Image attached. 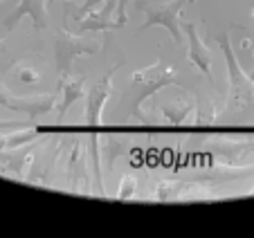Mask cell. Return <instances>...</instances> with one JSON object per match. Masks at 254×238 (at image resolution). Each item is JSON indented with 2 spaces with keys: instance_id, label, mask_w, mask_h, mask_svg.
Returning <instances> with one entry per match:
<instances>
[{
  "instance_id": "13",
  "label": "cell",
  "mask_w": 254,
  "mask_h": 238,
  "mask_svg": "<svg viewBox=\"0 0 254 238\" xmlns=\"http://www.w3.org/2000/svg\"><path fill=\"white\" fill-rule=\"evenodd\" d=\"M106 2H117V0H86V2H83V5L79 7L77 11H74V23H79L83 16H88L90 11L99 9L101 5H106Z\"/></svg>"
},
{
  "instance_id": "14",
  "label": "cell",
  "mask_w": 254,
  "mask_h": 238,
  "mask_svg": "<svg viewBox=\"0 0 254 238\" xmlns=\"http://www.w3.org/2000/svg\"><path fill=\"white\" fill-rule=\"evenodd\" d=\"M14 63H16V57L11 54L9 45L0 41V74H5V72L9 70V67L14 65Z\"/></svg>"
},
{
  "instance_id": "8",
  "label": "cell",
  "mask_w": 254,
  "mask_h": 238,
  "mask_svg": "<svg viewBox=\"0 0 254 238\" xmlns=\"http://www.w3.org/2000/svg\"><path fill=\"white\" fill-rule=\"evenodd\" d=\"M180 27H183V32L187 34V43H189L187 59H189V63H191L196 70H200L209 81H214V76H211V52H209V48L202 43L196 23H180Z\"/></svg>"
},
{
  "instance_id": "19",
  "label": "cell",
  "mask_w": 254,
  "mask_h": 238,
  "mask_svg": "<svg viewBox=\"0 0 254 238\" xmlns=\"http://www.w3.org/2000/svg\"><path fill=\"white\" fill-rule=\"evenodd\" d=\"M250 76H252V79H254V70H252V74H250Z\"/></svg>"
},
{
  "instance_id": "15",
  "label": "cell",
  "mask_w": 254,
  "mask_h": 238,
  "mask_svg": "<svg viewBox=\"0 0 254 238\" xmlns=\"http://www.w3.org/2000/svg\"><path fill=\"white\" fill-rule=\"evenodd\" d=\"M18 79H20L23 83H29V86H34V83L41 81V74H39L36 70H32V67L20 65V67H18Z\"/></svg>"
},
{
  "instance_id": "1",
  "label": "cell",
  "mask_w": 254,
  "mask_h": 238,
  "mask_svg": "<svg viewBox=\"0 0 254 238\" xmlns=\"http://www.w3.org/2000/svg\"><path fill=\"white\" fill-rule=\"evenodd\" d=\"M169 86L183 88V81L178 79V72L171 63L164 61V59H158L151 67H142V70L133 72L126 90L122 92L120 108L126 110L130 117H135L137 121L144 124V121H146L144 110H142L144 101L151 99L155 92L164 90V88H169Z\"/></svg>"
},
{
  "instance_id": "2",
  "label": "cell",
  "mask_w": 254,
  "mask_h": 238,
  "mask_svg": "<svg viewBox=\"0 0 254 238\" xmlns=\"http://www.w3.org/2000/svg\"><path fill=\"white\" fill-rule=\"evenodd\" d=\"M218 43H221L223 57H225L227 81H230V90H227V101H225L223 113L239 115V113L254 110V79L250 74H245L241 63L236 61V54L230 43V34H223Z\"/></svg>"
},
{
  "instance_id": "12",
  "label": "cell",
  "mask_w": 254,
  "mask_h": 238,
  "mask_svg": "<svg viewBox=\"0 0 254 238\" xmlns=\"http://www.w3.org/2000/svg\"><path fill=\"white\" fill-rule=\"evenodd\" d=\"M162 110H164V117L173 126H180L187 121V115L191 113V106H162Z\"/></svg>"
},
{
  "instance_id": "17",
  "label": "cell",
  "mask_w": 254,
  "mask_h": 238,
  "mask_svg": "<svg viewBox=\"0 0 254 238\" xmlns=\"http://www.w3.org/2000/svg\"><path fill=\"white\" fill-rule=\"evenodd\" d=\"M115 9H117V23L124 27L126 25V11H128V0H117Z\"/></svg>"
},
{
  "instance_id": "4",
  "label": "cell",
  "mask_w": 254,
  "mask_h": 238,
  "mask_svg": "<svg viewBox=\"0 0 254 238\" xmlns=\"http://www.w3.org/2000/svg\"><path fill=\"white\" fill-rule=\"evenodd\" d=\"M101 50L99 41H92L86 36H74L67 29H57L54 32V59H57L59 81L67 79L72 70V63L79 57H92Z\"/></svg>"
},
{
  "instance_id": "10",
  "label": "cell",
  "mask_w": 254,
  "mask_h": 238,
  "mask_svg": "<svg viewBox=\"0 0 254 238\" xmlns=\"http://www.w3.org/2000/svg\"><path fill=\"white\" fill-rule=\"evenodd\" d=\"M83 83H86V79H83V76L72 79V81H67V79L59 81V88H61V95H63V101H61V106H59V117H63V115L67 113V108H70L74 101H79L81 97H86Z\"/></svg>"
},
{
  "instance_id": "18",
  "label": "cell",
  "mask_w": 254,
  "mask_h": 238,
  "mask_svg": "<svg viewBox=\"0 0 254 238\" xmlns=\"http://www.w3.org/2000/svg\"><path fill=\"white\" fill-rule=\"evenodd\" d=\"M29 121H0V130H18V128H27Z\"/></svg>"
},
{
  "instance_id": "7",
  "label": "cell",
  "mask_w": 254,
  "mask_h": 238,
  "mask_svg": "<svg viewBox=\"0 0 254 238\" xmlns=\"http://www.w3.org/2000/svg\"><path fill=\"white\" fill-rule=\"evenodd\" d=\"M25 16L32 18L36 32H45V29H48V0H20L18 5L7 14L5 32L11 34L16 27H18V23L25 18Z\"/></svg>"
},
{
  "instance_id": "5",
  "label": "cell",
  "mask_w": 254,
  "mask_h": 238,
  "mask_svg": "<svg viewBox=\"0 0 254 238\" xmlns=\"http://www.w3.org/2000/svg\"><path fill=\"white\" fill-rule=\"evenodd\" d=\"M57 104V95H36V97H18L0 81V108L11 113H25L27 117H43L52 113Z\"/></svg>"
},
{
  "instance_id": "6",
  "label": "cell",
  "mask_w": 254,
  "mask_h": 238,
  "mask_svg": "<svg viewBox=\"0 0 254 238\" xmlns=\"http://www.w3.org/2000/svg\"><path fill=\"white\" fill-rule=\"evenodd\" d=\"M122 67V63L113 65L92 83V88L86 92V126L88 128H99L101 126V110L108 104L113 92V76Z\"/></svg>"
},
{
  "instance_id": "16",
  "label": "cell",
  "mask_w": 254,
  "mask_h": 238,
  "mask_svg": "<svg viewBox=\"0 0 254 238\" xmlns=\"http://www.w3.org/2000/svg\"><path fill=\"white\" fill-rule=\"evenodd\" d=\"M133 193H135V178L126 176L124 180H122V186H120V193H117V198H120V200H128Z\"/></svg>"
},
{
  "instance_id": "9",
  "label": "cell",
  "mask_w": 254,
  "mask_h": 238,
  "mask_svg": "<svg viewBox=\"0 0 254 238\" xmlns=\"http://www.w3.org/2000/svg\"><path fill=\"white\" fill-rule=\"evenodd\" d=\"M115 5L117 2H106V5H101L99 9H95V11H90L88 16H83L81 20H79V32L81 34H86V32H104V34H108V32H113V29H122V25L117 23H111L108 20V16H111V11L115 9Z\"/></svg>"
},
{
  "instance_id": "3",
  "label": "cell",
  "mask_w": 254,
  "mask_h": 238,
  "mask_svg": "<svg viewBox=\"0 0 254 238\" xmlns=\"http://www.w3.org/2000/svg\"><path fill=\"white\" fill-rule=\"evenodd\" d=\"M193 0H133L135 9L144 16L139 32L151 27H162L169 32L176 45H183V27H180V14Z\"/></svg>"
},
{
  "instance_id": "11",
  "label": "cell",
  "mask_w": 254,
  "mask_h": 238,
  "mask_svg": "<svg viewBox=\"0 0 254 238\" xmlns=\"http://www.w3.org/2000/svg\"><path fill=\"white\" fill-rule=\"evenodd\" d=\"M39 137L36 130H14V133L5 135V137H0V151H16V148H25L34 142V139Z\"/></svg>"
}]
</instances>
